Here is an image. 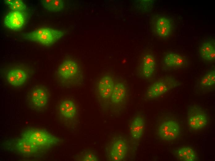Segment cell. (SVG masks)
I'll return each mask as SVG.
<instances>
[{"label":"cell","mask_w":215,"mask_h":161,"mask_svg":"<svg viewBox=\"0 0 215 161\" xmlns=\"http://www.w3.org/2000/svg\"><path fill=\"white\" fill-rule=\"evenodd\" d=\"M169 88V85L164 80H157L148 87L147 97L149 98H157L164 94Z\"/></svg>","instance_id":"16"},{"label":"cell","mask_w":215,"mask_h":161,"mask_svg":"<svg viewBox=\"0 0 215 161\" xmlns=\"http://www.w3.org/2000/svg\"><path fill=\"white\" fill-rule=\"evenodd\" d=\"M2 147L16 154L29 158H40L48 150L35 146L21 137L5 140L2 144Z\"/></svg>","instance_id":"1"},{"label":"cell","mask_w":215,"mask_h":161,"mask_svg":"<svg viewBox=\"0 0 215 161\" xmlns=\"http://www.w3.org/2000/svg\"><path fill=\"white\" fill-rule=\"evenodd\" d=\"M140 2L141 6H140V8L143 11H147L150 9L154 4V1L153 0H142Z\"/></svg>","instance_id":"25"},{"label":"cell","mask_w":215,"mask_h":161,"mask_svg":"<svg viewBox=\"0 0 215 161\" xmlns=\"http://www.w3.org/2000/svg\"><path fill=\"white\" fill-rule=\"evenodd\" d=\"M115 82L110 76L102 77L97 83L96 91L102 100L107 101L110 99Z\"/></svg>","instance_id":"11"},{"label":"cell","mask_w":215,"mask_h":161,"mask_svg":"<svg viewBox=\"0 0 215 161\" xmlns=\"http://www.w3.org/2000/svg\"><path fill=\"white\" fill-rule=\"evenodd\" d=\"M155 68V60L154 55L150 53L144 54L139 63V74L143 78H148L153 75Z\"/></svg>","instance_id":"12"},{"label":"cell","mask_w":215,"mask_h":161,"mask_svg":"<svg viewBox=\"0 0 215 161\" xmlns=\"http://www.w3.org/2000/svg\"><path fill=\"white\" fill-rule=\"evenodd\" d=\"M145 126L144 119L140 117L134 119L131 123L129 127V133L132 139L139 140L143 134Z\"/></svg>","instance_id":"18"},{"label":"cell","mask_w":215,"mask_h":161,"mask_svg":"<svg viewBox=\"0 0 215 161\" xmlns=\"http://www.w3.org/2000/svg\"><path fill=\"white\" fill-rule=\"evenodd\" d=\"M20 137L35 146L48 150L62 140L45 129L35 128L24 130Z\"/></svg>","instance_id":"3"},{"label":"cell","mask_w":215,"mask_h":161,"mask_svg":"<svg viewBox=\"0 0 215 161\" xmlns=\"http://www.w3.org/2000/svg\"><path fill=\"white\" fill-rule=\"evenodd\" d=\"M61 30L50 28H41L23 34V38L45 45L53 44L64 35Z\"/></svg>","instance_id":"4"},{"label":"cell","mask_w":215,"mask_h":161,"mask_svg":"<svg viewBox=\"0 0 215 161\" xmlns=\"http://www.w3.org/2000/svg\"><path fill=\"white\" fill-rule=\"evenodd\" d=\"M177 157L182 161H194L197 159L196 154L192 148L183 147L179 149L176 152Z\"/></svg>","instance_id":"20"},{"label":"cell","mask_w":215,"mask_h":161,"mask_svg":"<svg viewBox=\"0 0 215 161\" xmlns=\"http://www.w3.org/2000/svg\"><path fill=\"white\" fill-rule=\"evenodd\" d=\"M187 124L191 129L197 130L203 129L208 122V115L205 111L196 104H189L187 109Z\"/></svg>","instance_id":"7"},{"label":"cell","mask_w":215,"mask_h":161,"mask_svg":"<svg viewBox=\"0 0 215 161\" xmlns=\"http://www.w3.org/2000/svg\"><path fill=\"white\" fill-rule=\"evenodd\" d=\"M129 146L127 140L119 136L113 137L105 147V155L107 159L112 161H122L126 158Z\"/></svg>","instance_id":"6"},{"label":"cell","mask_w":215,"mask_h":161,"mask_svg":"<svg viewBox=\"0 0 215 161\" xmlns=\"http://www.w3.org/2000/svg\"><path fill=\"white\" fill-rule=\"evenodd\" d=\"M4 2L8 5L14 11H22L26 8L25 4L20 0H5Z\"/></svg>","instance_id":"23"},{"label":"cell","mask_w":215,"mask_h":161,"mask_svg":"<svg viewBox=\"0 0 215 161\" xmlns=\"http://www.w3.org/2000/svg\"><path fill=\"white\" fill-rule=\"evenodd\" d=\"M52 1V0H41L40 2L44 7L49 4Z\"/></svg>","instance_id":"26"},{"label":"cell","mask_w":215,"mask_h":161,"mask_svg":"<svg viewBox=\"0 0 215 161\" xmlns=\"http://www.w3.org/2000/svg\"><path fill=\"white\" fill-rule=\"evenodd\" d=\"M44 7L52 12L60 11L63 8L64 2L61 0H52L49 4Z\"/></svg>","instance_id":"24"},{"label":"cell","mask_w":215,"mask_h":161,"mask_svg":"<svg viewBox=\"0 0 215 161\" xmlns=\"http://www.w3.org/2000/svg\"><path fill=\"white\" fill-rule=\"evenodd\" d=\"M58 113L60 118L66 121H74L77 110L74 102L70 99L63 100L59 105Z\"/></svg>","instance_id":"13"},{"label":"cell","mask_w":215,"mask_h":161,"mask_svg":"<svg viewBox=\"0 0 215 161\" xmlns=\"http://www.w3.org/2000/svg\"><path fill=\"white\" fill-rule=\"evenodd\" d=\"M201 85L204 87H211L215 84V72L212 70L204 75L200 80Z\"/></svg>","instance_id":"22"},{"label":"cell","mask_w":215,"mask_h":161,"mask_svg":"<svg viewBox=\"0 0 215 161\" xmlns=\"http://www.w3.org/2000/svg\"><path fill=\"white\" fill-rule=\"evenodd\" d=\"M180 132L178 123L175 120L168 119L163 121L160 125L158 133L160 137L166 141H170L176 138Z\"/></svg>","instance_id":"9"},{"label":"cell","mask_w":215,"mask_h":161,"mask_svg":"<svg viewBox=\"0 0 215 161\" xmlns=\"http://www.w3.org/2000/svg\"><path fill=\"white\" fill-rule=\"evenodd\" d=\"M57 75L62 84L67 85L80 84L84 78L79 64L72 59H65L61 63L57 69Z\"/></svg>","instance_id":"2"},{"label":"cell","mask_w":215,"mask_h":161,"mask_svg":"<svg viewBox=\"0 0 215 161\" xmlns=\"http://www.w3.org/2000/svg\"><path fill=\"white\" fill-rule=\"evenodd\" d=\"M6 82L11 85L18 87L25 84L29 77L26 70L18 67H12L6 70L3 76Z\"/></svg>","instance_id":"10"},{"label":"cell","mask_w":215,"mask_h":161,"mask_svg":"<svg viewBox=\"0 0 215 161\" xmlns=\"http://www.w3.org/2000/svg\"><path fill=\"white\" fill-rule=\"evenodd\" d=\"M77 161H97L98 160L96 153L93 151L84 150L75 156Z\"/></svg>","instance_id":"21"},{"label":"cell","mask_w":215,"mask_h":161,"mask_svg":"<svg viewBox=\"0 0 215 161\" xmlns=\"http://www.w3.org/2000/svg\"><path fill=\"white\" fill-rule=\"evenodd\" d=\"M128 96V89L126 85L123 81L115 82L113 90L110 98L112 102L119 105L126 102Z\"/></svg>","instance_id":"14"},{"label":"cell","mask_w":215,"mask_h":161,"mask_svg":"<svg viewBox=\"0 0 215 161\" xmlns=\"http://www.w3.org/2000/svg\"><path fill=\"white\" fill-rule=\"evenodd\" d=\"M215 48V42L214 41L208 40L204 41L201 44L200 49L201 57L206 61H214Z\"/></svg>","instance_id":"19"},{"label":"cell","mask_w":215,"mask_h":161,"mask_svg":"<svg viewBox=\"0 0 215 161\" xmlns=\"http://www.w3.org/2000/svg\"><path fill=\"white\" fill-rule=\"evenodd\" d=\"M150 27L153 33L163 38L170 36L173 30V24L169 18L161 15L153 17L150 21Z\"/></svg>","instance_id":"8"},{"label":"cell","mask_w":215,"mask_h":161,"mask_svg":"<svg viewBox=\"0 0 215 161\" xmlns=\"http://www.w3.org/2000/svg\"><path fill=\"white\" fill-rule=\"evenodd\" d=\"M163 65L167 68H176L181 67L185 63L184 58L176 53L169 52L164 56Z\"/></svg>","instance_id":"17"},{"label":"cell","mask_w":215,"mask_h":161,"mask_svg":"<svg viewBox=\"0 0 215 161\" xmlns=\"http://www.w3.org/2000/svg\"><path fill=\"white\" fill-rule=\"evenodd\" d=\"M49 96L48 91L45 87L41 85H36L27 91L25 100L29 108L34 110L41 111L47 106Z\"/></svg>","instance_id":"5"},{"label":"cell","mask_w":215,"mask_h":161,"mask_svg":"<svg viewBox=\"0 0 215 161\" xmlns=\"http://www.w3.org/2000/svg\"><path fill=\"white\" fill-rule=\"evenodd\" d=\"M3 21L4 25L8 28L13 30H18L23 25L25 18L22 12L13 11L5 17Z\"/></svg>","instance_id":"15"}]
</instances>
